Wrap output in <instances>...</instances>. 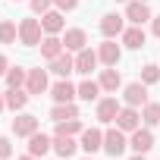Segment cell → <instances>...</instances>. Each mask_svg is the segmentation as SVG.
I'll list each match as a JSON object with an SVG mask.
<instances>
[{"mask_svg": "<svg viewBox=\"0 0 160 160\" xmlns=\"http://www.w3.org/2000/svg\"><path fill=\"white\" fill-rule=\"evenodd\" d=\"M19 41H22L25 47L41 44V22H38V19H22V22H19Z\"/></svg>", "mask_w": 160, "mask_h": 160, "instance_id": "1", "label": "cell"}, {"mask_svg": "<svg viewBox=\"0 0 160 160\" xmlns=\"http://www.w3.org/2000/svg\"><path fill=\"white\" fill-rule=\"evenodd\" d=\"M104 151H107L110 157H119V154L126 151V138H122V129H110V132L104 135Z\"/></svg>", "mask_w": 160, "mask_h": 160, "instance_id": "2", "label": "cell"}, {"mask_svg": "<svg viewBox=\"0 0 160 160\" xmlns=\"http://www.w3.org/2000/svg\"><path fill=\"white\" fill-rule=\"evenodd\" d=\"M122 98H126L129 107H141V104H148V88H144L141 82H132V85H126Z\"/></svg>", "mask_w": 160, "mask_h": 160, "instance_id": "3", "label": "cell"}, {"mask_svg": "<svg viewBox=\"0 0 160 160\" xmlns=\"http://www.w3.org/2000/svg\"><path fill=\"white\" fill-rule=\"evenodd\" d=\"M13 132H16L19 138H28V135H35V132H38V116H32V113H25V116H16V119H13Z\"/></svg>", "mask_w": 160, "mask_h": 160, "instance_id": "4", "label": "cell"}, {"mask_svg": "<svg viewBox=\"0 0 160 160\" xmlns=\"http://www.w3.org/2000/svg\"><path fill=\"white\" fill-rule=\"evenodd\" d=\"M126 19H129V22H135V25L148 22V19H151L148 3H144V0H135V3H129V7H126Z\"/></svg>", "mask_w": 160, "mask_h": 160, "instance_id": "5", "label": "cell"}, {"mask_svg": "<svg viewBox=\"0 0 160 160\" xmlns=\"http://www.w3.org/2000/svg\"><path fill=\"white\" fill-rule=\"evenodd\" d=\"M119 116V101L116 98H104L101 104H98V119L101 122H113Z\"/></svg>", "mask_w": 160, "mask_h": 160, "instance_id": "6", "label": "cell"}, {"mask_svg": "<svg viewBox=\"0 0 160 160\" xmlns=\"http://www.w3.org/2000/svg\"><path fill=\"white\" fill-rule=\"evenodd\" d=\"M94 66H98V53H94V50H88V47H82V50H78V57H75V72L88 75Z\"/></svg>", "mask_w": 160, "mask_h": 160, "instance_id": "7", "label": "cell"}, {"mask_svg": "<svg viewBox=\"0 0 160 160\" xmlns=\"http://www.w3.org/2000/svg\"><path fill=\"white\" fill-rule=\"evenodd\" d=\"M25 88H28V94H41V91H47V72H44V69H32L28 78H25Z\"/></svg>", "mask_w": 160, "mask_h": 160, "instance_id": "8", "label": "cell"}, {"mask_svg": "<svg viewBox=\"0 0 160 160\" xmlns=\"http://www.w3.org/2000/svg\"><path fill=\"white\" fill-rule=\"evenodd\" d=\"M119 57H122V50H119V44H113V41H104V44H101V50H98V60H101V63H107V66H116V63H119Z\"/></svg>", "mask_w": 160, "mask_h": 160, "instance_id": "9", "label": "cell"}, {"mask_svg": "<svg viewBox=\"0 0 160 160\" xmlns=\"http://www.w3.org/2000/svg\"><path fill=\"white\" fill-rule=\"evenodd\" d=\"M129 144H132V148H135L138 154H148V151L154 148V135H151L148 129H135V132H132V141H129Z\"/></svg>", "mask_w": 160, "mask_h": 160, "instance_id": "10", "label": "cell"}, {"mask_svg": "<svg viewBox=\"0 0 160 160\" xmlns=\"http://www.w3.org/2000/svg\"><path fill=\"white\" fill-rule=\"evenodd\" d=\"M50 148H53V141H50L47 135H41V132L28 135V154H35V157H44Z\"/></svg>", "mask_w": 160, "mask_h": 160, "instance_id": "11", "label": "cell"}, {"mask_svg": "<svg viewBox=\"0 0 160 160\" xmlns=\"http://www.w3.org/2000/svg\"><path fill=\"white\" fill-rule=\"evenodd\" d=\"M50 72H57V75H69V72H75V60L69 57V53H60V57H53L50 60Z\"/></svg>", "mask_w": 160, "mask_h": 160, "instance_id": "12", "label": "cell"}, {"mask_svg": "<svg viewBox=\"0 0 160 160\" xmlns=\"http://www.w3.org/2000/svg\"><path fill=\"white\" fill-rule=\"evenodd\" d=\"M50 119L53 122H66V119H78V107L69 101V104H57L53 110H50Z\"/></svg>", "mask_w": 160, "mask_h": 160, "instance_id": "13", "label": "cell"}, {"mask_svg": "<svg viewBox=\"0 0 160 160\" xmlns=\"http://www.w3.org/2000/svg\"><path fill=\"white\" fill-rule=\"evenodd\" d=\"M116 126H119L122 132H135V129H138V113H135V107H126V110H119V116H116Z\"/></svg>", "mask_w": 160, "mask_h": 160, "instance_id": "14", "label": "cell"}, {"mask_svg": "<svg viewBox=\"0 0 160 160\" xmlns=\"http://www.w3.org/2000/svg\"><path fill=\"white\" fill-rule=\"evenodd\" d=\"M82 148H85L88 154L101 151V148H104V135H101L98 129H85V132H82Z\"/></svg>", "mask_w": 160, "mask_h": 160, "instance_id": "15", "label": "cell"}, {"mask_svg": "<svg viewBox=\"0 0 160 160\" xmlns=\"http://www.w3.org/2000/svg\"><path fill=\"white\" fill-rule=\"evenodd\" d=\"M75 148H78V144L72 141V135H57V138H53V151H57L63 160H69V157L75 154Z\"/></svg>", "mask_w": 160, "mask_h": 160, "instance_id": "16", "label": "cell"}, {"mask_svg": "<svg viewBox=\"0 0 160 160\" xmlns=\"http://www.w3.org/2000/svg\"><path fill=\"white\" fill-rule=\"evenodd\" d=\"M101 32H104L107 38L119 35V32H122V16H116V13H107V16L101 19Z\"/></svg>", "mask_w": 160, "mask_h": 160, "instance_id": "17", "label": "cell"}, {"mask_svg": "<svg viewBox=\"0 0 160 160\" xmlns=\"http://www.w3.org/2000/svg\"><path fill=\"white\" fill-rule=\"evenodd\" d=\"M41 53H44L47 60H53V57H60V53H63V41H60L57 35H47V38L41 41Z\"/></svg>", "mask_w": 160, "mask_h": 160, "instance_id": "18", "label": "cell"}, {"mask_svg": "<svg viewBox=\"0 0 160 160\" xmlns=\"http://www.w3.org/2000/svg\"><path fill=\"white\" fill-rule=\"evenodd\" d=\"M50 94H53V101H57V104H69V101H72V98H75L78 91H75V88H72L69 82H57Z\"/></svg>", "mask_w": 160, "mask_h": 160, "instance_id": "19", "label": "cell"}, {"mask_svg": "<svg viewBox=\"0 0 160 160\" xmlns=\"http://www.w3.org/2000/svg\"><path fill=\"white\" fill-rule=\"evenodd\" d=\"M63 47H66V50H82V47H85V32H82V28H69L66 38H63Z\"/></svg>", "mask_w": 160, "mask_h": 160, "instance_id": "20", "label": "cell"}, {"mask_svg": "<svg viewBox=\"0 0 160 160\" xmlns=\"http://www.w3.org/2000/svg\"><path fill=\"white\" fill-rule=\"evenodd\" d=\"M41 28H44L47 35L63 32V16H60V13H44V16H41Z\"/></svg>", "mask_w": 160, "mask_h": 160, "instance_id": "21", "label": "cell"}, {"mask_svg": "<svg viewBox=\"0 0 160 160\" xmlns=\"http://www.w3.org/2000/svg\"><path fill=\"white\" fill-rule=\"evenodd\" d=\"M119 85H122V78H119L116 69H104V72H101V88H104V91H116Z\"/></svg>", "mask_w": 160, "mask_h": 160, "instance_id": "22", "label": "cell"}, {"mask_svg": "<svg viewBox=\"0 0 160 160\" xmlns=\"http://www.w3.org/2000/svg\"><path fill=\"white\" fill-rule=\"evenodd\" d=\"M122 41H126V47H132V50H138V47H144V32L135 25V28H129V32H122Z\"/></svg>", "mask_w": 160, "mask_h": 160, "instance_id": "23", "label": "cell"}, {"mask_svg": "<svg viewBox=\"0 0 160 160\" xmlns=\"http://www.w3.org/2000/svg\"><path fill=\"white\" fill-rule=\"evenodd\" d=\"M3 101H7V107H13V110H19V107H25V101H28V94H25V91H19V88H10Z\"/></svg>", "mask_w": 160, "mask_h": 160, "instance_id": "24", "label": "cell"}, {"mask_svg": "<svg viewBox=\"0 0 160 160\" xmlns=\"http://www.w3.org/2000/svg\"><path fill=\"white\" fill-rule=\"evenodd\" d=\"M101 94V82H82V85H78V98H82V101H94Z\"/></svg>", "mask_w": 160, "mask_h": 160, "instance_id": "25", "label": "cell"}, {"mask_svg": "<svg viewBox=\"0 0 160 160\" xmlns=\"http://www.w3.org/2000/svg\"><path fill=\"white\" fill-rule=\"evenodd\" d=\"M78 132H82V122H78V119L57 122V135H78Z\"/></svg>", "mask_w": 160, "mask_h": 160, "instance_id": "26", "label": "cell"}, {"mask_svg": "<svg viewBox=\"0 0 160 160\" xmlns=\"http://www.w3.org/2000/svg\"><path fill=\"white\" fill-rule=\"evenodd\" d=\"M25 78H28V75L16 66V69H10V72H7V85H10V88H22V85H25Z\"/></svg>", "mask_w": 160, "mask_h": 160, "instance_id": "27", "label": "cell"}, {"mask_svg": "<svg viewBox=\"0 0 160 160\" xmlns=\"http://www.w3.org/2000/svg\"><path fill=\"white\" fill-rule=\"evenodd\" d=\"M0 41H3V44H13L16 41V25L13 22H0Z\"/></svg>", "mask_w": 160, "mask_h": 160, "instance_id": "28", "label": "cell"}, {"mask_svg": "<svg viewBox=\"0 0 160 160\" xmlns=\"http://www.w3.org/2000/svg\"><path fill=\"white\" fill-rule=\"evenodd\" d=\"M144 122L148 126H157L160 122V104H148L144 107Z\"/></svg>", "mask_w": 160, "mask_h": 160, "instance_id": "29", "label": "cell"}, {"mask_svg": "<svg viewBox=\"0 0 160 160\" xmlns=\"http://www.w3.org/2000/svg\"><path fill=\"white\" fill-rule=\"evenodd\" d=\"M157 78H160V69H157V66H144V69H141V82H144V85H154Z\"/></svg>", "mask_w": 160, "mask_h": 160, "instance_id": "30", "label": "cell"}, {"mask_svg": "<svg viewBox=\"0 0 160 160\" xmlns=\"http://www.w3.org/2000/svg\"><path fill=\"white\" fill-rule=\"evenodd\" d=\"M10 154H13V144H10V138H3V135H0V157L7 160Z\"/></svg>", "mask_w": 160, "mask_h": 160, "instance_id": "31", "label": "cell"}, {"mask_svg": "<svg viewBox=\"0 0 160 160\" xmlns=\"http://www.w3.org/2000/svg\"><path fill=\"white\" fill-rule=\"evenodd\" d=\"M32 10H35V13H41V16H44V13H47V10H50V0H32Z\"/></svg>", "mask_w": 160, "mask_h": 160, "instance_id": "32", "label": "cell"}, {"mask_svg": "<svg viewBox=\"0 0 160 160\" xmlns=\"http://www.w3.org/2000/svg\"><path fill=\"white\" fill-rule=\"evenodd\" d=\"M53 3H57V10H75L78 0H53Z\"/></svg>", "mask_w": 160, "mask_h": 160, "instance_id": "33", "label": "cell"}, {"mask_svg": "<svg viewBox=\"0 0 160 160\" xmlns=\"http://www.w3.org/2000/svg\"><path fill=\"white\" fill-rule=\"evenodd\" d=\"M151 32L160 38V16H151Z\"/></svg>", "mask_w": 160, "mask_h": 160, "instance_id": "34", "label": "cell"}, {"mask_svg": "<svg viewBox=\"0 0 160 160\" xmlns=\"http://www.w3.org/2000/svg\"><path fill=\"white\" fill-rule=\"evenodd\" d=\"M7 72H10V63H7V57H3V53H0V75H7Z\"/></svg>", "mask_w": 160, "mask_h": 160, "instance_id": "35", "label": "cell"}, {"mask_svg": "<svg viewBox=\"0 0 160 160\" xmlns=\"http://www.w3.org/2000/svg\"><path fill=\"white\" fill-rule=\"evenodd\" d=\"M19 160H38V157H35V154H25V157H19Z\"/></svg>", "mask_w": 160, "mask_h": 160, "instance_id": "36", "label": "cell"}, {"mask_svg": "<svg viewBox=\"0 0 160 160\" xmlns=\"http://www.w3.org/2000/svg\"><path fill=\"white\" fill-rule=\"evenodd\" d=\"M132 160H144V154H135V157H132Z\"/></svg>", "mask_w": 160, "mask_h": 160, "instance_id": "37", "label": "cell"}, {"mask_svg": "<svg viewBox=\"0 0 160 160\" xmlns=\"http://www.w3.org/2000/svg\"><path fill=\"white\" fill-rule=\"evenodd\" d=\"M3 107H7V101H3V98H0V110H3Z\"/></svg>", "mask_w": 160, "mask_h": 160, "instance_id": "38", "label": "cell"}, {"mask_svg": "<svg viewBox=\"0 0 160 160\" xmlns=\"http://www.w3.org/2000/svg\"><path fill=\"white\" fill-rule=\"evenodd\" d=\"M144 3H148V0H144Z\"/></svg>", "mask_w": 160, "mask_h": 160, "instance_id": "39", "label": "cell"}, {"mask_svg": "<svg viewBox=\"0 0 160 160\" xmlns=\"http://www.w3.org/2000/svg\"><path fill=\"white\" fill-rule=\"evenodd\" d=\"M88 160H91V157H88Z\"/></svg>", "mask_w": 160, "mask_h": 160, "instance_id": "40", "label": "cell"}]
</instances>
